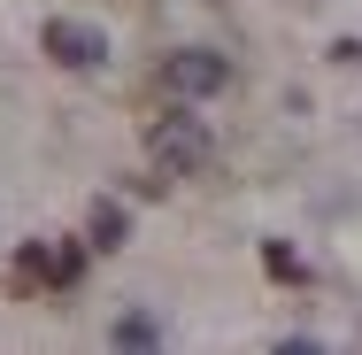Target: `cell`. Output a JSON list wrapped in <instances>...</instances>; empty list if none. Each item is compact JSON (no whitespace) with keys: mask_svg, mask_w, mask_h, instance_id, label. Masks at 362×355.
<instances>
[{"mask_svg":"<svg viewBox=\"0 0 362 355\" xmlns=\"http://www.w3.org/2000/svg\"><path fill=\"white\" fill-rule=\"evenodd\" d=\"M146 154H154V170L193 178V170H209V162H216V140H209V124H201V116H162V124L146 132Z\"/></svg>","mask_w":362,"mask_h":355,"instance_id":"obj_1","label":"cell"},{"mask_svg":"<svg viewBox=\"0 0 362 355\" xmlns=\"http://www.w3.org/2000/svg\"><path fill=\"white\" fill-rule=\"evenodd\" d=\"M162 85H170L177 101H209V93L231 85V62H223L216 47H177V55L162 62Z\"/></svg>","mask_w":362,"mask_h":355,"instance_id":"obj_2","label":"cell"},{"mask_svg":"<svg viewBox=\"0 0 362 355\" xmlns=\"http://www.w3.org/2000/svg\"><path fill=\"white\" fill-rule=\"evenodd\" d=\"M39 47H47L62 70H100V62H108V39H100L93 23H70V16H54V23L39 31Z\"/></svg>","mask_w":362,"mask_h":355,"instance_id":"obj_3","label":"cell"},{"mask_svg":"<svg viewBox=\"0 0 362 355\" xmlns=\"http://www.w3.org/2000/svg\"><path fill=\"white\" fill-rule=\"evenodd\" d=\"M77 271H85V255L54 247V240H23V255H16V278L23 286H77Z\"/></svg>","mask_w":362,"mask_h":355,"instance_id":"obj_4","label":"cell"},{"mask_svg":"<svg viewBox=\"0 0 362 355\" xmlns=\"http://www.w3.org/2000/svg\"><path fill=\"white\" fill-rule=\"evenodd\" d=\"M124 232H132V216L116 209V201H93V247H100V255L124 247Z\"/></svg>","mask_w":362,"mask_h":355,"instance_id":"obj_5","label":"cell"},{"mask_svg":"<svg viewBox=\"0 0 362 355\" xmlns=\"http://www.w3.org/2000/svg\"><path fill=\"white\" fill-rule=\"evenodd\" d=\"M154 340H162L154 317H124V325H116V348H154Z\"/></svg>","mask_w":362,"mask_h":355,"instance_id":"obj_6","label":"cell"},{"mask_svg":"<svg viewBox=\"0 0 362 355\" xmlns=\"http://www.w3.org/2000/svg\"><path fill=\"white\" fill-rule=\"evenodd\" d=\"M262 263H270V278H300V263H293V247H278V240H270V247H262Z\"/></svg>","mask_w":362,"mask_h":355,"instance_id":"obj_7","label":"cell"}]
</instances>
